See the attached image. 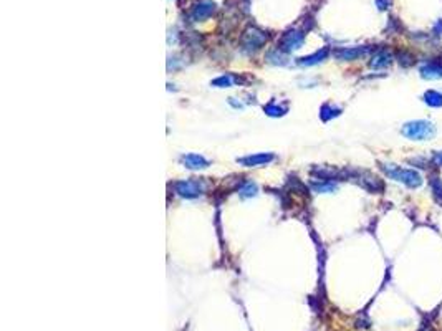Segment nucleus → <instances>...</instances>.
<instances>
[{
    "label": "nucleus",
    "mask_w": 442,
    "mask_h": 331,
    "mask_svg": "<svg viewBox=\"0 0 442 331\" xmlns=\"http://www.w3.org/2000/svg\"><path fill=\"white\" fill-rule=\"evenodd\" d=\"M255 194H257V186H255L253 182H247V184L240 189V196L242 197H252V196H255Z\"/></svg>",
    "instance_id": "obj_17"
},
{
    "label": "nucleus",
    "mask_w": 442,
    "mask_h": 331,
    "mask_svg": "<svg viewBox=\"0 0 442 331\" xmlns=\"http://www.w3.org/2000/svg\"><path fill=\"white\" fill-rule=\"evenodd\" d=\"M274 159H275V156L270 154V152H260V154H252V156H245V158L237 159V163L245 166V167H257V166L269 164Z\"/></svg>",
    "instance_id": "obj_4"
},
{
    "label": "nucleus",
    "mask_w": 442,
    "mask_h": 331,
    "mask_svg": "<svg viewBox=\"0 0 442 331\" xmlns=\"http://www.w3.org/2000/svg\"><path fill=\"white\" fill-rule=\"evenodd\" d=\"M313 189L316 190V192H333L335 189H337V186L333 184V182H330V181H326V182H323V181H313Z\"/></svg>",
    "instance_id": "obj_14"
},
{
    "label": "nucleus",
    "mask_w": 442,
    "mask_h": 331,
    "mask_svg": "<svg viewBox=\"0 0 442 331\" xmlns=\"http://www.w3.org/2000/svg\"><path fill=\"white\" fill-rule=\"evenodd\" d=\"M339 114V109L338 108H331L330 104H325L321 108V120L323 121H328V120H331V118H335V116H338Z\"/></svg>",
    "instance_id": "obj_15"
},
{
    "label": "nucleus",
    "mask_w": 442,
    "mask_h": 331,
    "mask_svg": "<svg viewBox=\"0 0 442 331\" xmlns=\"http://www.w3.org/2000/svg\"><path fill=\"white\" fill-rule=\"evenodd\" d=\"M361 55H364V50L363 48H346V50H338L337 53H335V57L338 58V60H356V58H359Z\"/></svg>",
    "instance_id": "obj_8"
},
{
    "label": "nucleus",
    "mask_w": 442,
    "mask_h": 331,
    "mask_svg": "<svg viewBox=\"0 0 442 331\" xmlns=\"http://www.w3.org/2000/svg\"><path fill=\"white\" fill-rule=\"evenodd\" d=\"M326 55H328V52H326V50H321V52L312 55V57L301 58L298 63H300V65H303V66H312V65H316V63H320V62L325 60Z\"/></svg>",
    "instance_id": "obj_11"
},
{
    "label": "nucleus",
    "mask_w": 442,
    "mask_h": 331,
    "mask_svg": "<svg viewBox=\"0 0 442 331\" xmlns=\"http://www.w3.org/2000/svg\"><path fill=\"white\" fill-rule=\"evenodd\" d=\"M358 179H359L358 181L359 184L363 186L364 189L371 190V192H378V190H382V187H384L382 182L378 179L376 176H371V174H368V172H359Z\"/></svg>",
    "instance_id": "obj_5"
},
{
    "label": "nucleus",
    "mask_w": 442,
    "mask_h": 331,
    "mask_svg": "<svg viewBox=\"0 0 442 331\" xmlns=\"http://www.w3.org/2000/svg\"><path fill=\"white\" fill-rule=\"evenodd\" d=\"M174 190L181 197L194 199V197H199L204 192V186L197 181H179L174 184Z\"/></svg>",
    "instance_id": "obj_3"
},
{
    "label": "nucleus",
    "mask_w": 442,
    "mask_h": 331,
    "mask_svg": "<svg viewBox=\"0 0 442 331\" xmlns=\"http://www.w3.org/2000/svg\"><path fill=\"white\" fill-rule=\"evenodd\" d=\"M424 101L432 106V108H441L442 106V93L436 90H427L424 93Z\"/></svg>",
    "instance_id": "obj_9"
},
{
    "label": "nucleus",
    "mask_w": 442,
    "mask_h": 331,
    "mask_svg": "<svg viewBox=\"0 0 442 331\" xmlns=\"http://www.w3.org/2000/svg\"><path fill=\"white\" fill-rule=\"evenodd\" d=\"M389 63H391V55L389 53H378L371 58L369 66L375 68V70H379V68H386Z\"/></svg>",
    "instance_id": "obj_10"
},
{
    "label": "nucleus",
    "mask_w": 442,
    "mask_h": 331,
    "mask_svg": "<svg viewBox=\"0 0 442 331\" xmlns=\"http://www.w3.org/2000/svg\"><path fill=\"white\" fill-rule=\"evenodd\" d=\"M381 169L386 172L388 177H391V179H394L398 182H402V184H406L407 187H411V189H416L422 184V177H421V174L418 171H414V169H402L394 164H381Z\"/></svg>",
    "instance_id": "obj_1"
},
{
    "label": "nucleus",
    "mask_w": 442,
    "mask_h": 331,
    "mask_svg": "<svg viewBox=\"0 0 442 331\" xmlns=\"http://www.w3.org/2000/svg\"><path fill=\"white\" fill-rule=\"evenodd\" d=\"M235 82H239V80L233 78V76H231V75H224V76H219V78H215L210 84H212V86H217V88H229V86H232V84L235 83Z\"/></svg>",
    "instance_id": "obj_12"
},
{
    "label": "nucleus",
    "mask_w": 442,
    "mask_h": 331,
    "mask_svg": "<svg viewBox=\"0 0 442 331\" xmlns=\"http://www.w3.org/2000/svg\"><path fill=\"white\" fill-rule=\"evenodd\" d=\"M265 113L269 114V116H282V114H285V109H282V108H278V106H275V104H267L265 108Z\"/></svg>",
    "instance_id": "obj_18"
},
{
    "label": "nucleus",
    "mask_w": 442,
    "mask_h": 331,
    "mask_svg": "<svg viewBox=\"0 0 442 331\" xmlns=\"http://www.w3.org/2000/svg\"><path fill=\"white\" fill-rule=\"evenodd\" d=\"M431 187H432V192H434L436 201L439 202V204H442V182L437 179V177H432Z\"/></svg>",
    "instance_id": "obj_16"
},
{
    "label": "nucleus",
    "mask_w": 442,
    "mask_h": 331,
    "mask_svg": "<svg viewBox=\"0 0 442 331\" xmlns=\"http://www.w3.org/2000/svg\"><path fill=\"white\" fill-rule=\"evenodd\" d=\"M301 43V35H296V33H292L290 37L285 40L283 43V50H287V52H290V50H295L298 48Z\"/></svg>",
    "instance_id": "obj_13"
},
{
    "label": "nucleus",
    "mask_w": 442,
    "mask_h": 331,
    "mask_svg": "<svg viewBox=\"0 0 442 331\" xmlns=\"http://www.w3.org/2000/svg\"><path fill=\"white\" fill-rule=\"evenodd\" d=\"M421 76L426 80L442 78V62H429L421 68Z\"/></svg>",
    "instance_id": "obj_6"
},
{
    "label": "nucleus",
    "mask_w": 442,
    "mask_h": 331,
    "mask_svg": "<svg viewBox=\"0 0 442 331\" xmlns=\"http://www.w3.org/2000/svg\"><path fill=\"white\" fill-rule=\"evenodd\" d=\"M402 136H406L407 139L412 141H426V139H432L436 134V126L431 121L426 120H418L406 123L401 129Z\"/></svg>",
    "instance_id": "obj_2"
},
{
    "label": "nucleus",
    "mask_w": 442,
    "mask_h": 331,
    "mask_svg": "<svg viewBox=\"0 0 442 331\" xmlns=\"http://www.w3.org/2000/svg\"><path fill=\"white\" fill-rule=\"evenodd\" d=\"M434 163H436L437 166H442V151L434 152Z\"/></svg>",
    "instance_id": "obj_19"
},
{
    "label": "nucleus",
    "mask_w": 442,
    "mask_h": 331,
    "mask_svg": "<svg viewBox=\"0 0 442 331\" xmlns=\"http://www.w3.org/2000/svg\"><path fill=\"white\" fill-rule=\"evenodd\" d=\"M181 161L188 169H206L207 166H209V161L204 159L202 156H199V154H186V156H182Z\"/></svg>",
    "instance_id": "obj_7"
}]
</instances>
